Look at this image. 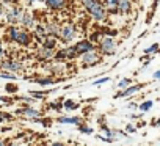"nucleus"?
I'll list each match as a JSON object with an SVG mask.
<instances>
[{
	"mask_svg": "<svg viewBox=\"0 0 160 146\" xmlns=\"http://www.w3.org/2000/svg\"><path fill=\"white\" fill-rule=\"evenodd\" d=\"M126 132H127V133H135V132H137V127H135V124H127V127H126Z\"/></svg>",
	"mask_w": 160,
	"mask_h": 146,
	"instance_id": "30",
	"label": "nucleus"
},
{
	"mask_svg": "<svg viewBox=\"0 0 160 146\" xmlns=\"http://www.w3.org/2000/svg\"><path fill=\"white\" fill-rule=\"evenodd\" d=\"M108 80H110V77H102V79H99V80H94L93 85H102V83H105V82H108Z\"/></svg>",
	"mask_w": 160,
	"mask_h": 146,
	"instance_id": "31",
	"label": "nucleus"
},
{
	"mask_svg": "<svg viewBox=\"0 0 160 146\" xmlns=\"http://www.w3.org/2000/svg\"><path fill=\"white\" fill-rule=\"evenodd\" d=\"M33 33H35V38L42 44V41L47 38L46 36V32H44V25H41V24H38V25H35L33 27Z\"/></svg>",
	"mask_w": 160,
	"mask_h": 146,
	"instance_id": "17",
	"label": "nucleus"
},
{
	"mask_svg": "<svg viewBox=\"0 0 160 146\" xmlns=\"http://www.w3.org/2000/svg\"><path fill=\"white\" fill-rule=\"evenodd\" d=\"M52 146H64V143H63V141H53Z\"/></svg>",
	"mask_w": 160,
	"mask_h": 146,
	"instance_id": "36",
	"label": "nucleus"
},
{
	"mask_svg": "<svg viewBox=\"0 0 160 146\" xmlns=\"http://www.w3.org/2000/svg\"><path fill=\"white\" fill-rule=\"evenodd\" d=\"M0 146H7V141L5 140H0Z\"/></svg>",
	"mask_w": 160,
	"mask_h": 146,
	"instance_id": "40",
	"label": "nucleus"
},
{
	"mask_svg": "<svg viewBox=\"0 0 160 146\" xmlns=\"http://www.w3.org/2000/svg\"><path fill=\"white\" fill-rule=\"evenodd\" d=\"M99 52L102 55H115L116 53V41L115 38H110V36H102L101 41H99Z\"/></svg>",
	"mask_w": 160,
	"mask_h": 146,
	"instance_id": "1",
	"label": "nucleus"
},
{
	"mask_svg": "<svg viewBox=\"0 0 160 146\" xmlns=\"http://www.w3.org/2000/svg\"><path fill=\"white\" fill-rule=\"evenodd\" d=\"M74 52H75V57L78 55H83V53H87V52H90V50H94L96 47H94V44H91L88 39H82V41H78V43H75L74 46Z\"/></svg>",
	"mask_w": 160,
	"mask_h": 146,
	"instance_id": "6",
	"label": "nucleus"
},
{
	"mask_svg": "<svg viewBox=\"0 0 160 146\" xmlns=\"http://www.w3.org/2000/svg\"><path fill=\"white\" fill-rule=\"evenodd\" d=\"M78 130L82 132V133H93V132H94L90 126H85V124H80V126H78Z\"/></svg>",
	"mask_w": 160,
	"mask_h": 146,
	"instance_id": "25",
	"label": "nucleus"
},
{
	"mask_svg": "<svg viewBox=\"0 0 160 146\" xmlns=\"http://www.w3.org/2000/svg\"><path fill=\"white\" fill-rule=\"evenodd\" d=\"M5 90H7L8 93H16V91L19 90V87H18L16 83H7V87H5Z\"/></svg>",
	"mask_w": 160,
	"mask_h": 146,
	"instance_id": "26",
	"label": "nucleus"
},
{
	"mask_svg": "<svg viewBox=\"0 0 160 146\" xmlns=\"http://www.w3.org/2000/svg\"><path fill=\"white\" fill-rule=\"evenodd\" d=\"M143 88V85H135V87H129V88H126V90H122L121 93H118L115 98L118 99V98H127V96H133V94H137L140 90Z\"/></svg>",
	"mask_w": 160,
	"mask_h": 146,
	"instance_id": "13",
	"label": "nucleus"
},
{
	"mask_svg": "<svg viewBox=\"0 0 160 146\" xmlns=\"http://www.w3.org/2000/svg\"><path fill=\"white\" fill-rule=\"evenodd\" d=\"M14 43H18V44H21V46H30V43H32V36H30L28 30L19 27V28H18V33H16V39H14Z\"/></svg>",
	"mask_w": 160,
	"mask_h": 146,
	"instance_id": "7",
	"label": "nucleus"
},
{
	"mask_svg": "<svg viewBox=\"0 0 160 146\" xmlns=\"http://www.w3.org/2000/svg\"><path fill=\"white\" fill-rule=\"evenodd\" d=\"M44 2L50 10H63L66 7V0H44Z\"/></svg>",
	"mask_w": 160,
	"mask_h": 146,
	"instance_id": "16",
	"label": "nucleus"
},
{
	"mask_svg": "<svg viewBox=\"0 0 160 146\" xmlns=\"http://www.w3.org/2000/svg\"><path fill=\"white\" fill-rule=\"evenodd\" d=\"M19 24L22 25V28H33V27H35V16H33L30 11H25V13L22 14Z\"/></svg>",
	"mask_w": 160,
	"mask_h": 146,
	"instance_id": "9",
	"label": "nucleus"
},
{
	"mask_svg": "<svg viewBox=\"0 0 160 146\" xmlns=\"http://www.w3.org/2000/svg\"><path fill=\"white\" fill-rule=\"evenodd\" d=\"M140 116H141V115H137V113H130V115H129V119H132V121L135 119V121H137V119H138Z\"/></svg>",
	"mask_w": 160,
	"mask_h": 146,
	"instance_id": "35",
	"label": "nucleus"
},
{
	"mask_svg": "<svg viewBox=\"0 0 160 146\" xmlns=\"http://www.w3.org/2000/svg\"><path fill=\"white\" fill-rule=\"evenodd\" d=\"M116 11L119 14H129L132 11V0H118Z\"/></svg>",
	"mask_w": 160,
	"mask_h": 146,
	"instance_id": "10",
	"label": "nucleus"
},
{
	"mask_svg": "<svg viewBox=\"0 0 160 146\" xmlns=\"http://www.w3.org/2000/svg\"><path fill=\"white\" fill-rule=\"evenodd\" d=\"M152 105H154V101H144L143 104H140L138 107H140V110L141 112H148V110H151L152 108Z\"/></svg>",
	"mask_w": 160,
	"mask_h": 146,
	"instance_id": "23",
	"label": "nucleus"
},
{
	"mask_svg": "<svg viewBox=\"0 0 160 146\" xmlns=\"http://www.w3.org/2000/svg\"><path fill=\"white\" fill-rule=\"evenodd\" d=\"M157 50H158V44L155 43V44H152L151 47H148V49L144 50V53L148 55V53H154V52H157Z\"/></svg>",
	"mask_w": 160,
	"mask_h": 146,
	"instance_id": "27",
	"label": "nucleus"
},
{
	"mask_svg": "<svg viewBox=\"0 0 160 146\" xmlns=\"http://www.w3.org/2000/svg\"><path fill=\"white\" fill-rule=\"evenodd\" d=\"M3 13H5V7L3 3H0V16H3Z\"/></svg>",
	"mask_w": 160,
	"mask_h": 146,
	"instance_id": "38",
	"label": "nucleus"
},
{
	"mask_svg": "<svg viewBox=\"0 0 160 146\" xmlns=\"http://www.w3.org/2000/svg\"><path fill=\"white\" fill-rule=\"evenodd\" d=\"M44 32H46V36L47 38H57L58 33H60V24L52 21V22H47L44 25Z\"/></svg>",
	"mask_w": 160,
	"mask_h": 146,
	"instance_id": "8",
	"label": "nucleus"
},
{
	"mask_svg": "<svg viewBox=\"0 0 160 146\" xmlns=\"http://www.w3.org/2000/svg\"><path fill=\"white\" fill-rule=\"evenodd\" d=\"M35 2H36V0H27V3H28V5H33Z\"/></svg>",
	"mask_w": 160,
	"mask_h": 146,
	"instance_id": "41",
	"label": "nucleus"
},
{
	"mask_svg": "<svg viewBox=\"0 0 160 146\" xmlns=\"http://www.w3.org/2000/svg\"><path fill=\"white\" fill-rule=\"evenodd\" d=\"M99 61H101V57H99V53H98L96 49L94 50H90V52H87L83 55H80V63H82L83 68H91V66L98 64Z\"/></svg>",
	"mask_w": 160,
	"mask_h": 146,
	"instance_id": "5",
	"label": "nucleus"
},
{
	"mask_svg": "<svg viewBox=\"0 0 160 146\" xmlns=\"http://www.w3.org/2000/svg\"><path fill=\"white\" fill-rule=\"evenodd\" d=\"M53 55H55V50L44 49L42 46H41V49L36 52V57H38V60H41V61H50V60H53Z\"/></svg>",
	"mask_w": 160,
	"mask_h": 146,
	"instance_id": "11",
	"label": "nucleus"
},
{
	"mask_svg": "<svg viewBox=\"0 0 160 146\" xmlns=\"http://www.w3.org/2000/svg\"><path fill=\"white\" fill-rule=\"evenodd\" d=\"M58 36H60L63 44H71L75 39V27L72 24H64L63 27H60Z\"/></svg>",
	"mask_w": 160,
	"mask_h": 146,
	"instance_id": "3",
	"label": "nucleus"
},
{
	"mask_svg": "<svg viewBox=\"0 0 160 146\" xmlns=\"http://www.w3.org/2000/svg\"><path fill=\"white\" fill-rule=\"evenodd\" d=\"M0 77H3V79H10V80L16 79V76H14V74H10V72H0Z\"/></svg>",
	"mask_w": 160,
	"mask_h": 146,
	"instance_id": "29",
	"label": "nucleus"
},
{
	"mask_svg": "<svg viewBox=\"0 0 160 146\" xmlns=\"http://www.w3.org/2000/svg\"><path fill=\"white\" fill-rule=\"evenodd\" d=\"M0 101H2V102H7V104H13V99H11V98H3V96H0Z\"/></svg>",
	"mask_w": 160,
	"mask_h": 146,
	"instance_id": "34",
	"label": "nucleus"
},
{
	"mask_svg": "<svg viewBox=\"0 0 160 146\" xmlns=\"http://www.w3.org/2000/svg\"><path fill=\"white\" fill-rule=\"evenodd\" d=\"M63 107H64L66 110H75V108H78V104L74 102V101H71V99H68V101H64Z\"/></svg>",
	"mask_w": 160,
	"mask_h": 146,
	"instance_id": "22",
	"label": "nucleus"
},
{
	"mask_svg": "<svg viewBox=\"0 0 160 146\" xmlns=\"http://www.w3.org/2000/svg\"><path fill=\"white\" fill-rule=\"evenodd\" d=\"M57 38H46L42 41V47L44 49H49V50H55L57 49Z\"/></svg>",
	"mask_w": 160,
	"mask_h": 146,
	"instance_id": "20",
	"label": "nucleus"
},
{
	"mask_svg": "<svg viewBox=\"0 0 160 146\" xmlns=\"http://www.w3.org/2000/svg\"><path fill=\"white\" fill-rule=\"evenodd\" d=\"M102 7L105 10V13H112V14H118L116 7H118V0H104Z\"/></svg>",
	"mask_w": 160,
	"mask_h": 146,
	"instance_id": "15",
	"label": "nucleus"
},
{
	"mask_svg": "<svg viewBox=\"0 0 160 146\" xmlns=\"http://www.w3.org/2000/svg\"><path fill=\"white\" fill-rule=\"evenodd\" d=\"M19 115L27 116V118H30V119H36V118L41 116V112L36 110V108H32V107H24V108L19 110Z\"/></svg>",
	"mask_w": 160,
	"mask_h": 146,
	"instance_id": "12",
	"label": "nucleus"
},
{
	"mask_svg": "<svg viewBox=\"0 0 160 146\" xmlns=\"http://www.w3.org/2000/svg\"><path fill=\"white\" fill-rule=\"evenodd\" d=\"M46 69L50 72V74H53V76H60V74H63L64 66H63L61 63H55V64H47Z\"/></svg>",
	"mask_w": 160,
	"mask_h": 146,
	"instance_id": "18",
	"label": "nucleus"
},
{
	"mask_svg": "<svg viewBox=\"0 0 160 146\" xmlns=\"http://www.w3.org/2000/svg\"><path fill=\"white\" fill-rule=\"evenodd\" d=\"M0 69L5 71V72H10V74H18L24 69V64L18 60H13V58H7L0 63Z\"/></svg>",
	"mask_w": 160,
	"mask_h": 146,
	"instance_id": "4",
	"label": "nucleus"
},
{
	"mask_svg": "<svg viewBox=\"0 0 160 146\" xmlns=\"http://www.w3.org/2000/svg\"><path fill=\"white\" fill-rule=\"evenodd\" d=\"M87 11H88L90 16H91L94 21H98V22H104V21L107 19V13H105V10H104V7H102L101 0H96V2H94L90 8H87Z\"/></svg>",
	"mask_w": 160,
	"mask_h": 146,
	"instance_id": "2",
	"label": "nucleus"
},
{
	"mask_svg": "<svg viewBox=\"0 0 160 146\" xmlns=\"http://www.w3.org/2000/svg\"><path fill=\"white\" fill-rule=\"evenodd\" d=\"M5 55V50H3V46H2V41H0V57Z\"/></svg>",
	"mask_w": 160,
	"mask_h": 146,
	"instance_id": "37",
	"label": "nucleus"
},
{
	"mask_svg": "<svg viewBox=\"0 0 160 146\" xmlns=\"http://www.w3.org/2000/svg\"><path fill=\"white\" fill-rule=\"evenodd\" d=\"M18 28H19L18 25H10V27H8V30H7V39H8V43H14Z\"/></svg>",
	"mask_w": 160,
	"mask_h": 146,
	"instance_id": "19",
	"label": "nucleus"
},
{
	"mask_svg": "<svg viewBox=\"0 0 160 146\" xmlns=\"http://www.w3.org/2000/svg\"><path fill=\"white\" fill-rule=\"evenodd\" d=\"M50 108H53V110H61V108H63V104H61V102H53V104L50 105Z\"/></svg>",
	"mask_w": 160,
	"mask_h": 146,
	"instance_id": "32",
	"label": "nucleus"
},
{
	"mask_svg": "<svg viewBox=\"0 0 160 146\" xmlns=\"http://www.w3.org/2000/svg\"><path fill=\"white\" fill-rule=\"evenodd\" d=\"M130 79H122V80H119V83H118V87L121 88V90H126V88H129L130 87Z\"/></svg>",
	"mask_w": 160,
	"mask_h": 146,
	"instance_id": "24",
	"label": "nucleus"
},
{
	"mask_svg": "<svg viewBox=\"0 0 160 146\" xmlns=\"http://www.w3.org/2000/svg\"><path fill=\"white\" fill-rule=\"evenodd\" d=\"M13 119V115H8V113H2L0 112V123L2 121H11Z\"/></svg>",
	"mask_w": 160,
	"mask_h": 146,
	"instance_id": "28",
	"label": "nucleus"
},
{
	"mask_svg": "<svg viewBox=\"0 0 160 146\" xmlns=\"http://www.w3.org/2000/svg\"><path fill=\"white\" fill-rule=\"evenodd\" d=\"M57 121L60 124H74V126H80V124H82V118H80V116H60Z\"/></svg>",
	"mask_w": 160,
	"mask_h": 146,
	"instance_id": "14",
	"label": "nucleus"
},
{
	"mask_svg": "<svg viewBox=\"0 0 160 146\" xmlns=\"http://www.w3.org/2000/svg\"><path fill=\"white\" fill-rule=\"evenodd\" d=\"M158 77H160V71H155V72H154V79L157 80Z\"/></svg>",
	"mask_w": 160,
	"mask_h": 146,
	"instance_id": "39",
	"label": "nucleus"
},
{
	"mask_svg": "<svg viewBox=\"0 0 160 146\" xmlns=\"http://www.w3.org/2000/svg\"><path fill=\"white\" fill-rule=\"evenodd\" d=\"M36 83L41 87H49L53 83V79L52 77H39V79H36Z\"/></svg>",
	"mask_w": 160,
	"mask_h": 146,
	"instance_id": "21",
	"label": "nucleus"
},
{
	"mask_svg": "<svg viewBox=\"0 0 160 146\" xmlns=\"http://www.w3.org/2000/svg\"><path fill=\"white\" fill-rule=\"evenodd\" d=\"M2 2H3V5H16L18 2H19V0H2Z\"/></svg>",
	"mask_w": 160,
	"mask_h": 146,
	"instance_id": "33",
	"label": "nucleus"
}]
</instances>
